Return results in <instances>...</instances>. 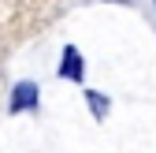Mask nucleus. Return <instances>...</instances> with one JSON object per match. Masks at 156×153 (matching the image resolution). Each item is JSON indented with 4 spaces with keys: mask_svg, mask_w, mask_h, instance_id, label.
Wrapping results in <instances>:
<instances>
[{
    "mask_svg": "<svg viewBox=\"0 0 156 153\" xmlns=\"http://www.w3.org/2000/svg\"><path fill=\"white\" fill-rule=\"evenodd\" d=\"M34 105H37V86H34V82H23V86H15L11 112H19V108H34Z\"/></svg>",
    "mask_w": 156,
    "mask_h": 153,
    "instance_id": "f257e3e1",
    "label": "nucleus"
},
{
    "mask_svg": "<svg viewBox=\"0 0 156 153\" xmlns=\"http://www.w3.org/2000/svg\"><path fill=\"white\" fill-rule=\"evenodd\" d=\"M60 75H63V79H82V56H78L71 45L63 49V67H60Z\"/></svg>",
    "mask_w": 156,
    "mask_h": 153,
    "instance_id": "f03ea898",
    "label": "nucleus"
},
{
    "mask_svg": "<svg viewBox=\"0 0 156 153\" xmlns=\"http://www.w3.org/2000/svg\"><path fill=\"white\" fill-rule=\"evenodd\" d=\"M89 101H93V108H97V116H104V101H101V93H89Z\"/></svg>",
    "mask_w": 156,
    "mask_h": 153,
    "instance_id": "7ed1b4c3",
    "label": "nucleus"
}]
</instances>
